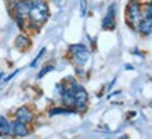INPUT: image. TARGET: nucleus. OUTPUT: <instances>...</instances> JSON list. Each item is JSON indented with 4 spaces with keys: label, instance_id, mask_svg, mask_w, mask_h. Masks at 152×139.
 Returning <instances> with one entry per match:
<instances>
[{
    "label": "nucleus",
    "instance_id": "nucleus-1",
    "mask_svg": "<svg viewBox=\"0 0 152 139\" xmlns=\"http://www.w3.org/2000/svg\"><path fill=\"white\" fill-rule=\"evenodd\" d=\"M27 17L30 18V24L33 27L39 28L49 17L48 4L44 0H33V4L30 7Z\"/></svg>",
    "mask_w": 152,
    "mask_h": 139
},
{
    "label": "nucleus",
    "instance_id": "nucleus-2",
    "mask_svg": "<svg viewBox=\"0 0 152 139\" xmlns=\"http://www.w3.org/2000/svg\"><path fill=\"white\" fill-rule=\"evenodd\" d=\"M68 90L72 93L73 96V100H75V108H79V110H85L87 106V100H89V96H87L86 90L83 89V86L79 84L77 82L72 80L71 86H65Z\"/></svg>",
    "mask_w": 152,
    "mask_h": 139
},
{
    "label": "nucleus",
    "instance_id": "nucleus-3",
    "mask_svg": "<svg viewBox=\"0 0 152 139\" xmlns=\"http://www.w3.org/2000/svg\"><path fill=\"white\" fill-rule=\"evenodd\" d=\"M125 18H127V23L130 24L132 28H137L140 21L142 20V10L141 6L138 1L135 0H131V3L127 7V11H125Z\"/></svg>",
    "mask_w": 152,
    "mask_h": 139
},
{
    "label": "nucleus",
    "instance_id": "nucleus-4",
    "mask_svg": "<svg viewBox=\"0 0 152 139\" xmlns=\"http://www.w3.org/2000/svg\"><path fill=\"white\" fill-rule=\"evenodd\" d=\"M69 52H71L72 58L75 59V62L77 65H85L87 62V59L90 56L89 51L86 49L85 45H71L69 47Z\"/></svg>",
    "mask_w": 152,
    "mask_h": 139
},
{
    "label": "nucleus",
    "instance_id": "nucleus-5",
    "mask_svg": "<svg viewBox=\"0 0 152 139\" xmlns=\"http://www.w3.org/2000/svg\"><path fill=\"white\" fill-rule=\"evenodd\" d=\"M33 119H34V112L31 111V108L28 106H23L16 111V121H18V122L28 125V124L33 122Z\"/></svg>",
    "mask_w": 152,
    "mask_h": 139
},
{
    "label": "nucleus",
    "instance_id": "nucleus-6",
    "mask_svg": "<svg viewBox=\"0 0 152 139\" xmlns=\"http://www.w3.org/2000/svg\"><path fill=\"white\" fill-rule=\"evenodd\" d=\"M114 9H115V6H111L109 9V13H107V16L103 18V23H102V27L104 28V30H111V28L114 27V18H115V11H114Z\"/></svg>",
    "mask_w": 152,
    "mask_h": 139
},
{
    "label": "nucleus",
    "instance_id": "nucleus-7",
    "mask_svg": "<svg viewBox=\"0 0 152 139\" xmlns=\"http://www.w3.org/2000/svg\"><path fill=\"white\" fill-rule=\"evenodd\" d=\"M138 30L142 35H151L152 32V20L151 18H142L140 24H138Z\"/></svg>",
    "mask_w": 152,
    "mask_h": 139
},
{
    "label": "nucleus",
    "instance_id": "nucleus-8",
    "mask_svg": "<svg viewBox=\"0 0 152 139\" xmlns=\"http://www.w3.org/2000/svg\"><path fill=\"white\" fill-rule=\"evenodd\" d=\"M13 135L16 136H27L28 128L26 124L18 122V121H13Z\"/></svg>",
    "mask_w": 152,
    "mask_h": 139
},
{
    "label": "nucleus",
    "instance_id": "nucleus-9",
    "mask_svg": "<svg viewBox=\"0 0 152 139\" xmlns=\"http://www.w3.org/2000/svg\"><path fill=\"white\" fill-rule=\"evenodd\" d=\"M0 134H10L13 135V122L3 115H0Z\"/></svg>",
    "mask_w": 152,
    "mask_h": 139
},
{
    "label": "nucleus",
    "instance_id": "nucleus-10",
    "mask_svg": "<svg viewBox=\"0 0 152 139\" xmlns=\"http://www.w3.org/2000/svg\"><path fill=\"white\" fill-rule=\"evenodd\" d=\"M16 47L20 51H26L31 47V41H30V38H27L26 35H18L16 38Z\"/></svg>",
    "mask_w": 152,
    "mask_h": 139
},
{
    "label": "nucleus",
    "instance_id": "nucleus-11",
    "mask_svg": "<svg viewBox=\"0 0 152 139\" xmlns=\"http://www.w3.org/2000/svg\"><path fill=\"white\" fill-rule=\"evenodd\" d=\"M71 112H76L75 108L71 107H65V108H59V107H55L49 110V114L51 115H58V114H71Z\"/></svg>",
    "mask_w": 152,
    "mask_h": 139
},
{
    "label": "nucleus",
    "instance_id": "nucleus-12",
    "mask_svg": "<svg viewBox=\"0 0 152 139\" xmlns=\"http://www.w3.org/2000/svg\"><path fill=\"white\" fill-rule=\"evenodd\" d=\"M51 70H54V66H51V65H49V66H47V68H44V69L38 73V79H42L44 76L47 75L48 72H51Z\"/></svg>",
    "mask_w": 152,
    "mask_h": 139
},
{
    "label": "nucleus",
    "instance_id": "nucleus-13",
    "mask_svg": "<svg viewBox=\"0 0 152 139\" xmlns=\"http://www.w3.org/2000/svg\"><path fill=\"white\" fill-rule=\"evenodd\" d=\"M151 14H152L151 3H147V6H145V16H144V18H151Z\"/></svg>",
    "mask_w": 152,
    "mask_h": 139
},
{
    "label": "nucleus",
    "instance_id": "nucleus-14",
    "mask_svg": "<svg viewBox=\"0 0 152 139\" xmlns=\"http://www.w3.org/2000/svg\"><path fill=\"white\" fill-rule=\"evenodd\" d=\"M80 14L82 16L86 14V0H80Z\"/></svg>",
    "mask_w": 152,
    "mask_h": 139
},
{
    "label": "nucleus",
    "instance_id": "nucleus-15",
    "mask_svg": "<svg viewBox=\"0 0 152 139\" xmlns=\"http://www.w3.org/2000/svg\"><path fill=\"white\" fill-rule=\"evenodd\" d=\"M44 54H45V48H44V49H41V51H39V54H38V55H37V58H35V59H34V60H33V63H31V66H35V63H37L38 60H39V58H41V56H42Z\"/></svg>",
    "mask_w": 152,
    "mask_h": 139
},
{
    "label": "nucleus",
    "instance_id": "nucleus-16",
    "mask_svg": "<svg viewBox=\"0 0 152 139\" xmlns=\"http://www.w3.org/2000/svg\"><path fill=\"white\" fill-rule=\"evenodd\" d=\"M0 139H13V135H10V134H0Z\"/></svg>",
    "mask_w": 152,
    "mask_h": 139
},
{
    "label": "nucleus",
    "instance_id": "nucleus-17",
    "mask_svg": "<svg viewBox=\"0 0 152 139\" xmlns=\"http://www.w3.org/2000/svg\"><path fill=\"white\" fill-rule=\"evenodd\" d=\"M1 77H3V73H0V80H1Z\"/></svg>",
    "mask_w": 152,
    "mask_h": 139
}]
</instances>
